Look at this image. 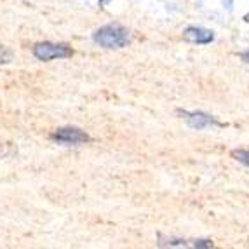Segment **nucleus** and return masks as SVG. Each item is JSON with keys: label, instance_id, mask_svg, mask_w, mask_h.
I'll list each match as a JSON object with an SVG mask.
<instances>
[{"label": "nucleus", "instance_id": "f257e3e1", "mask_svg": "<svg viewBox=\"0 0 249 249\" xmlns=\"http://www.w3.org/2000/svg\"><path fill=\"white\" fill-rule=\"evenodd\" d=\"M92 38L101 47H107V49H121V47L129 44L131 35H129L127 28H124L119 23H112V25H105L100 30H96Z\"/></svg>", "mask_w": 249, "mask_h": 249}, {"label": "nucleus", "instance_id": "f03ea898", "mask_svg": "<svg viewBox=\"0 0 249 249\" xmlns=\"http://www.w3.org/2000/svg\"><path fill=\"white\" fill-rule=\"evenodd\" d=\"M35 58L40 61H51V59L68 58L71 56V49L67 44H51V42H42L34 47Z\"/></svg>", "mask_w": 249, "mask_h": 249}, {"label": "nucleus", "instance_id": "7ed1b4c3", "mask_svg": "<svg viewBox=\"0 0 249 249\" xmlns=\"http://www.w3.org/2000/svg\"><path fill=\"white\" fill-rule=\"evenodd\" d=\"M53 138L61 145H80L89 142V136L77 127H63L53 134Z\"/></svg>", "mask_w": 249, "mask_h": 249}, {"label": "nucleus", "instance_id": "20e7f679", "mask_svg": "<svg viewBox=\"0 0 249 249\" xmlns=\"http://www.w3.org/2000/svg\"><path fill=\"white\" fill-rule=\"evenodd\" d=\"M179 115L194 129H206L211 127V125H220V122L216 119H213L211 115H206L202 112H187V110H183V112H179Z\"/></svg>", "mask_w": 249, "mask_h": 249}, {"label": "nucleus", "instance_id": "39448f33", "mask_svg": "<svg viewBox=\"0 0 249 249\" xmlns=\"http://www.w3.org/2000/svg\"><path fill=\"white\" fill-rule=\"evenodd\" d=\"M185 38L194 44H211L214 40V35H213L211 30L200 28V26H190V28L185 30Z\"/></svg>", "mask_w": 249, "mask_h": 249}, {"label": "nucleus", "instance_id": "423d86ee", "mask_svg": "<svg viewBox=\"0 0 249 249\" xmlns=\"http://www.w3.org/2000/svg\"><path fill=\"white\" fill-rule=\"evenodd\" d=\"M233 157H235L239 162H242L246 167H249V152L248 150H235V152H233Z\"/></svg>", "mask_w": 249, "mask_h": 249}, {"label": "nucleus", "instance_id": "0eeeda50", "mask_svg": "<svg viewBox=\"0 0 249 249\" xmlns=\"http://www.w3.org/2000/svg\"><path fill=\"white\" fill-rule=\"evenodd\" d=\"M11 59H13V51L4 46H0V65H2V63H9Z\"/></svg>", "mask_w": 249, "mask_h": 249}, {"label": "nucleus", "instance_id": "6e6552de", "mask_svg": "<svg viewBox=\"0 0 249 249\" xmlns=\"http://www.w3.org/2000/svg\"><path fill=\"white\" fill-rule=\"evenodd\" d=\"M196 248H211L213 246V242H209V241H196Z\"/></svg>", "mask_w": 249, "mask_h": 249}, {"label": "nucleus", "instance_id": "1a4fd4ad", "mask_svg": "<svg viewBox=\"0 0 249 249\" xmlns=\"http://www.w3.org/2000/svg\"><path fill=\"white\" fill-rule=\"evenodd\" d=\"M242 59H244L246 63H249V51H246V53L242 54Z\"/></svg>", "mask_w": 249, "mask_h": 249}, {"label": "nucleus", "instance_id": "9d476101", "mask_svg": "<svg viewBox=\"0 0 249 249\" xmlns=\"http://www.w3.org/2000/svg\"><path fill=\"white\" fill-rule=\"evenodd\" d=\"M101 2H105V0H101Z\"/></svg>", "mask_w": 249, "mask_h": 249}]
</instances>
